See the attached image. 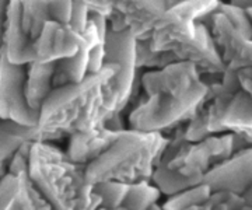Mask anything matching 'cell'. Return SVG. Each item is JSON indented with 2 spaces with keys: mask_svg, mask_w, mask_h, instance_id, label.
I'll use <instances>...</instances> for the list:
<instances>
[{
  "mask_svg": "<svg viewBox=\"0 0 252 210\" xmlns=\"http://www.w3.org/2000/svg\"><path fill=\"white\" fill-rule=\"evenodd\" d=\"M112 66L87 74L81 82L55 87L39 108L32 142L58 143L74 133L104 128L119 112L117 92L111 86Z\"/></svg>",
  "mask_w": 252,
  "mask_h": 210,
  "instance_id": "1",
  "label": "cell"
},
{
  "mask_svg": "<svg viewBox=\"0 0 252 210\" xmlns=\"http://www.w3.org/2000/svg\"><path fill=\"white\" fill-rule=\"evenodd\" d=\"M28 177L56 210L98 209L101 201L87 182L86 165L74 163L55 143L32 142L28 154Z\"/></svg>",
  "mask_w": 252,
  "mask_h": 210,
  "instance_id": "2",
  "label": "cell"
},
{
  "mask_svg": "<svg viewBox=\"0 0 252 210\" xmlns=\"http://www.w3.org/2000/svg\"><path fill=\"white\" fill-rule=\"evenodd\" d=\"M167 145V135L122 129L115 142L86 167L87 182L90 185L107 181L127 185L152 182L154 168Z\"/></svg>",
  "mask_w": 252,
  "mask_h": 210,
  "instance_id": "3",
  "label": "cell"
},
{
  "mask_svg": "<svg viewBox=\"0 0 252 210\" xmlns=\"http://www.w3.org/2000/svg\"><path fill=\"white\" fill-rule=\"evenodd\" d=\"M184 126L174 129L167 135L168 145L161 158L171 170L196 183L202 182L203 177L213 167L237 150L248 146L231 132L212 135L199 142H188L184 136Z\"/></svg>",
  "mask_w": 252,
  "mask_h": 210,
  "instance_id": "4",
  "label": "cell"
},
{
  "mask_svg": "<svg viewBox=\"0 0 252 210\" xmlns=\"http://www.w3.org/2000/svg\"><path fill=\"white\" fill-rule=\"evenodd\" d=\"M209 87L200 82L178 92H157L144 95L127 115V128L140 132L168 135L185 125L206 101Z\"/></svg>",
  "mask_w": 252,
  "mask_h": 210,
  "instance_id": "5",
  "label": "cell"
},
{
  "mask_svg": "<svg viewBox=\"0 0 252 210\" xmlns=\"http://www.w3.org/2000/svg\"><path fill=\"white\" fill-rule=\"evenodd\" d=\"M84 4L108 21L112 31L129 30L137 41L150 39L165 11V0H83Z\"/></svg>",
  "mask_w": 252,
  "mask_h": 210,
  "instance_id": "6",
  "label": "cell"
},
{
  "mask_svg": "<svg viewBox=\"0 0 252 210\" xmlns=\"http://www.w3.org/2000/svg\"><path fill=\"white\" fill-rule=\"evenodd\" d=\"M136 44L137 39L129 30H107L104 45V66L108 64L115 69V74L111 79V86L117 92L119 112H122L132 102L136 83L139 82V69L136 66Z\"/></svg>",
  "mask_w": 252,
  "mask_h": 210,
  "instance_id": "7",
  "label": "cell"
},
{
  "mask_svg": "<svg viewBox=\"0 0 252 210\" xmlns=\"http://www.w3.org/2000/svg\"><path fill=\"white\" fill-rule=\"evenodd\" d=\"M26 66L9 62L4 49L0 48V119L34 128L39 112L32 110L26 100Z\"/></svg>",
  "mask_w": 252,
  "mask_h": 210,
  "instance_id": "8",
  "label": "cell"
},
{
  "mask_svg": "<svg viewBox=\"0 0 252 210\" xmlns=\"http://www.w3.org/2000/svg\"><path fill=\"white\" fill-rule=\"evenodd\" d=\"M199 23L210 30L225 69L238 73L243 69L252 67V39L233 27L224 16L212 11L203 16Z\"/></svg>",
  "mask_w": 252,
  "mask_h": 210,
  "instance_id": "9",
  "label": "cell"
},
{
  "mask_svg": "<svg viewBox=\"0 0 252 210\" xmlns=\"http://www.w3.org/2000/svg\"><path fill=\"white\" fill-rule=\"evenodd\" d=\"M212 192H231L243 195L252 185V146L234 151L228 158L213 167L203 177Z\"/></svg>",
  "mask_w": 252,
  "mask_h": 210,
  "instance_id": "10",
  "label": "cell"
},
{
  "mask_svg": "<svg viewBox=\"0 0 252 210\" xmlns=\"http://www.w3.org/2000/svg\"><path fill=\"white\" fill-rule=\"evenodd\" d=\"M81 46V35L70 24H62L54 20L46 23L35 41L36 62L54 63L77 54Z\"/></svg>",
  "mask_w": 252,
  "mask_h": 210,
  "instance_id": "11",
  "label": "cell"
},
{
  "mask_svg": "<svg viewBox=\"0 0 252 210\" xmlns=\"http://www.w3.org/2000/svg\"><path fill=\"white\" fill-rule=\"evenodd\" d=\"M202 76L195 64L177 60L161 69L147 70L139 79L144 95L157 92H178L188 90L200 82Z\"/></svg>",
  "mask_w": 252,
  "mask_h": 210,
  "instance_id": "12",
  "label": "cell"
},
{
  "mask_svg": "<svg viewBox=\"0 0 252 210\" xmlns=\"http://www.w3.org/2000/svg\"><path fill=\"white\" fill-rule=\"evenodd\" d=\"M1 48L11 63L27 66L35 62V41L23 28L20 0H10L7 4Z\"/></svg>",
  "mask_w": 252,
  "mask_h": 210,
  "instance_id": "13",
  "label": "cell"
},
{
  "mask_svg": "<svg viewBox=\"0 0 252 210\" xmlns=\"http://www.w3.org/2000/svg\"><path fill=\"white\" fill-rule=\"evenodd\" d=\"M121 130L122 129H114L105 125L104 128L87 133H74L67 139L69 145L64 151L74 163L87 167L115 142Z\"/></svg>",
  "mask_w": 252,
  "mask_h": 210,
  "instance_id": "14",
  "label": "cell"
},
{
  "mask_svg": "<svg viewBox=\"0 0 252 210\" xmlns=\"http://www.w3.org/2000/svg\"><path fill=\"white\" fill-rule=\"evenodd\" d=\"M220 125L225 132H231L238 136L245 145L252 146V100L243 90H238L220 118Z\"/></svg>",
  "mask_w": 252,
  "mask_h": 210,
  "instance_id": "15",
  "label": "cell"
},
{
  "mask_svg": "<svg viewBox=\"0 0 252 210\" xmlns=\"http://www.w3.org/2000/svg\"><path fill=\"white\" fill-rule=\"evenodd\" d=\"M56 62L54 63H39L31 62L26 66V100L28 105L39 112L41 105L54 90V74Z\"/></svg>",
  "mask_w": 252,
  "mask_h": 210,
  "instance_id": "16",
  "label": "cell"
},
{
  "mask_svg": "<svg viewBox=\"0 0 252 210\" xmlns=\"http://www.w3.org/2000/svg\"><path fill=\"white\" fill-rule=\"evenodd\" d=\"M27 142H32V128L0 119V180L9 173L11 158Z\"/></svg>",
  "mask_w": 252,
  "mask_h": 210,
  "instance_id": "17",
  "label": "cell"
},
{
  "mask_svg": "<svg viewBox=\"0 0 252 210\" xmlns=\"http://www.w3.org/2000/svg\"><path fill=\"white\" fill-rule=\"evenodd\" d=\"M48 1L49 0H20L23 28L34 41H36L44 26L51 20Z\"/></svg>",
  "mask_w": 252,
  "mask_h": 210,
  "instance_id": "18",
  "label": "cell"
},
{
  "mask_svg": "<svg viewBox=\"0 0 252 210\" xmlns=\"http://www.w3.org/2000/svg\"><path fill=\"white\" fill-rule=\"evenodd\" d=\"M17 210H56L54 205L42 195L30 180L28 173L17 175Z\"/></svg>",
  "mask_w": 252,
  "mask_h": 210,
  "instance_id": "19",
  "label": "cell"
},
{
  "mask_svg": "<svg viewBox=\"0 0 252 210\" xmlns=\"http://www.w3.org/2000/svg\"><path fill=\"white\" fill-rule=\"evenodd\" d=\"M161 192L152 182H137L129 185L125 199L121 208L126 210H150L160 203Z\"/></svg>",
  "mask_w": 252,
  "mask_h": 210,
  "instance_id": "20",
  "label": "cell"
},
{
  "mask_svg": "<svg viewBox=\"0 0 252 210\" xmlns=\"http://www.w3.org/2000/svg\"><path fill=\"white\" fill-rule=\"evenodd\" d=\"M210 193H212V189L206 183L200 182L195 186L185 189V191L168 196L162 202L161 206L164 210H184L205 202L210 196Z\"/></svg>",
  "mask_w": 252,
  "mask_h": 210,
  "instance_id": "21",
  "label": "cell"
},
{
  "mask_svg": "<svg viewBox=\"0 0 252 210\" xmlns=\"http://www.w3.org/2000/svg\"><path fill=\"white\" fill-rule=\"evenodd\" d=\"M177 62V58L170 52H158L150 48L149 39L137 41L136 44V66L140 67H149L150 70L161 69L167 64Z\"/></svg>",
  "mask_w": 252,
  "mask_h": 210,
  "instance_id": "22",
  "label": "cell"
},
{
  "mask_svg": "<svg viewBox=\"0 0 252 210\" xmlns=\"http://www.w3.org/2000/svg\"><path fill=\"white\" fill-rule=\"evenodd\" d=\"M93 189L98 195L101 201L99 208L104 210H112L121 208L129 189V185L117 181H107L93 185Z\"/></svg>",
  "mask_w": 252,
  "mask_h": 210,
  "instance_id": "23",
  "label": "cell"
},
{
  "mask_svg": "<svg viewBox=\"0 0 252 210\" xmlns=\"http://www.w3.org/2000/svg\"><path fill=\"white\" fill-rule=\"evenodd\" d=\"M243 203L241 195L231 192H212L205 202L184 210H238Z\"/></svg>",
  "mask_w": 252,
  "mask_h": 210,
  "instance_id": "24",
  "label": "cell"
},
{
  "mask_svg": "<svg viewBox=\"0 0 252 210\" xmlns=\"http://www.w3.org/2000/svg\"><path fill=\"white\" fill-rule=\"evenodd\" d=\"M213 13L224 16L225 19L231 23L233 27L237 28L243 35L252 39V23L245 10L238 9V7H235L230 3H223V1L219 0L216 9L213 10Z\"/></svg>",
  "mask_w": 252,
  "mask_h": 210,
  "instance_id": "25",
  "label": "cell"
},
{
  "mask_svg": "<svg viewBox=\"0 0 252 210\" xmlns=\"http://www.w3.org/2000/svg\"><path fill=\"white\" fill-rule=\"evenodd\" d=\"M17 175L7 173L0 180V210H17Z\"/></svg>",
  "mask_w": 252,
  "mask_h": 210,
  "instance_id": "26",
  "label": "cell"
},
{
  "mask_svg": "<svg viewBox=\"0 0 252 210\" xmlns=\"http://www.w3.org/2000/svg\"><path fill=\"white\" fill-rule=\"evenodd\" d=\"M72 7L73 0H49L48 1V9H49L51 20L62 23V24H69L70 23Z\"/></svg>",
  "mask_w": 252,
  "mask_h": 210,
  "instance_id": "27",
  "label": "cell"
},
{
  "mask_svg": "<svg viewBox=\"0 0 252 210\" xmlns=\"http://www.w3.org/2000/svg\"><path fill=\"white\" fill-rule=\"evenodd\" d=\"M90 11L91 10L84 4L83 0H73V7H72V17H70V27L81 34L87 24H89V19H90Z\"/></svg>",
  "mask_w": 252,
  "mask_h": 210,
  "instance_id": "28",
  "label": "cell"
},
{
  "mask_svg": "<svg viewBox=\"0 0 252 210\" xmlns=\"http://www.w3.org/2000/svg\"><path fill=\"white\" fill-rule=\"evenodd\" d=\"M238 82L241 90L247 92L252 100V67L243 69L238 72Z\"/></svg>",
  "mask_w": 252,
  "mask_h": 210,
  "instance_id": "29",
  "label": "cell"
},
{
  "mask_svg": "<svg viewBox=\"0 0 252 210\" xmlns=\"http://www.w3.org/2000/svg\"><path fill=\"white\" fill-rule=\"evenodd\" d=\"M10 0H0V48L3 44V31H4V21H6V10Z\"/></svg>",
  "mask_w": 252,
  "mask_h": 210,
  "instance_id": "30",
  "label": "cell"
},
{
  "mask_svg": "<svg viewBox=\"0 0 252 210\" xmlns=\"http://www.w3.org/2000/svg\"><path fill=\"white\" fill-rule=\"evenodd\" d=\"M230 4H233L238 9L245 10V11L252 9V0H230Z\"/></svg>",
  "mask_w": 252,
  "mask_h": 210,
  "instance_id": "31",
  "label": "cell"
},
{
  "mask_svg": "<svg viewBox=\"0 0 252 210\" xmlns=\"http://www.w3.org/2000/svg\"><path fill=\"white\" fill-rule=\"evenodd\" d=\"M241 196H243V201L245 202V203H248V205H251L252 206V185L247 189V191L244 192Z\"/></svg>",
  "mask_w": 252,
  "mask_h": 210,
  "instance_id": "32",
  "label": "cell"
},
{
  "mask_svg": "<svg viewBox=\"0 0 252 210\" xmlns=\"http://www.w3.org/2000/svg\"><path fill=\"white\" fill-rule=\"evenodd\" d=\"M182 0H165V9H168V7H171L174 4H177V3H180Z\"/></svg>",
  "mask_w": 252,
  "mask_h": 210,
  "instance_id": "33",
  "label": "cell"
},
{
  "mask_svg": "<svg viewBox=\"0 0 252 210\" xmlns=\"http://www.w3.org/2000/svg\"><path fill=\"white\" fill-rule=\"evenodd\" d=\"M238 210H252V206H251V205H248V203H245V202H244L243 205H241V206L238 208Z\"/></svg>",
  "mask_w": 252,
  "mask_h": 210,
  "instance_id": "34",
  "label": "cell"
},
{
  "mask_svg": "<svg viewBox=\"0 0 252 210\" xmlns=\"http://www.w3.org/2000/svg\"><path fill=\"white\" fill-rule=\"evenodd\" d=\"M150 210H164L162 209V206H161V203H157V205H154L153 208Z\"/></svg>",
  "mask_w": 252,
  "mask_h": 210,
  "instance_id": "35",
  "label": "cell"
},
{
  "mask_svg": "<svg viewBox=\"0 0 252 210\" xmlns=\"http://www.w3.org/2000/svg\"><path fill=\"white\" fill-rule=\"evenodd\" d=\"M76 210H104V209H91V208H79V209H76Z\"/></svg>",
  "mask_w": 252,
  "mask_h": 210,
  "instance_id": "36",
  "label": "cell"
},
{
  "mask_svg": "<svg viewBox=\"0 0 252 210\" xmlns=\"http://www.w3.org/2000/svg\"><path fill=\"white\" fill-rule=\"evenodd\" d=\"M247 14H248V17H250V20H251V23H252V9L247 10Z\"/></svg>",
  "mask_w": 252,
  "mask_h": 210,
  "instance_id": "37",
  "label": "cell"
},
{
  "mask_svg": "<svg viewBox=\"0 0 252 210\" xmlns=\"http://www.w3.org/2000/svg\"><path fill=\"white\" fill-rule=\"evenodd\" d=\"M99 209H101V208H99ZM112 210H126V209H124V208H117V209H112Z\"/></svg>",
  "mask_w": 252,
  "mask_h": 210,
  "instance_id": "38",
  "label": "cell"
}]
</instances>
